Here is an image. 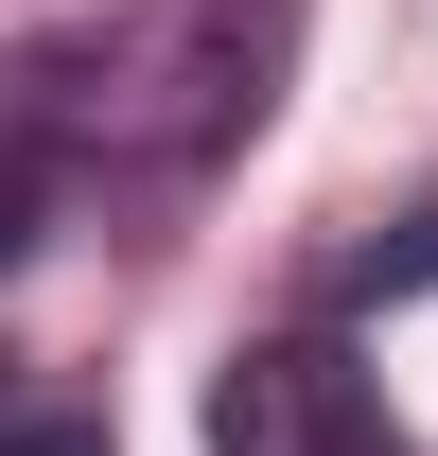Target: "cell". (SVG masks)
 Returning <instances> with one entry per match:
<instances>
[{
  "instance_id": "cell-1",
  "label": "cell",
  "mask_w": 438,
  "mask_h": 456,
  "mask_svg": "<svg viewBox=\"0 0 438 456\" xmlns=\"http://www.w3.org/2000/svg\"><path fill=\"white\" fill-rule=\"evenodd\" d=\"M211 456H403V421H385V387L333 334H264L211 387Z\"/></svg>"
},
{
  "instance_id": "cell-2",
  "label": "cell",
  "mask_w": 438,
  "mask_h": 456,
  "mask_svg": "<svg viewBox=\"0 0 438 456\" xmlns=\"http://www.w3.org/2000/svg\"><path fill=\"white\" fill-rule=\"evenodd\" d=\"M18 211H36V141H0V264H18Z\"/></svg>"
}]
</instances>
